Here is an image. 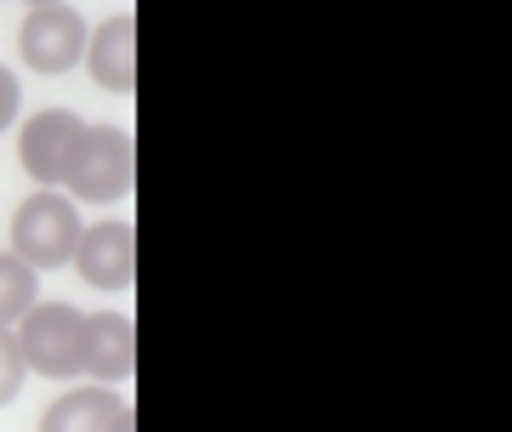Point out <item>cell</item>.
Masks as SVG:
<instances>
[{
  "label": "cell",
  "instance_id": "9c48e42d",
  "mask_svg": "<svg viewBox=\"0 0 512 432\" xmlns=\"http://www.w3.org/2000/svg\"><path fill=\"white\" fill-rule=\"evenodd\" d=\"M114 410H120V398H114V387H103V381H92V387H69V393L46 410L40 432H109Z\"/></svg>",
  "mask_w": 512,
  "mask_h": 432
},
{
  "label": "cell",
  "instance_id": "277c9868",
  "mask_svg": "<svg viewBox=\"0 0 512 432\" xmlns=\"http://www.w3.org/2000/svg\"><path fill=\"white\" fill-rule=\"evenodd\" d=\"M86 18L74 12L69 0H57V6H35L18 29V52L23 63L35 74H69L80 57H86Z\"/></svg>",
  "mask_w": 512,
  "mask_h": 432
},
{
  "label": "cell",
  "instance_id": "ba28073f",
  "mask_svg": "<svg viewBox=\"0 0 512 432\" xmlns=\"http://www.w3.org/2000/svg\"><path fill=\"white\" fill-rule=\"evenodd\" d=\"M86 63H92L97 86H109V91L126 97V91L137 86V18L120 12V18L103 23V29L86 40Z\"/></svg>",
  "mask_w": 512,
  "mask_h": 432
},
{
  "label": "cell",
  "instance_id": "5bb4252c",
  "mask_svg": "<svg viewBox=\"0 0 512 432\" xmlns=\"http://www.w3.org/2000/svg\"><path fill=\"white\" fill-rule=\"evenodd\" d=\"M35 6H57V0H35Z\"/></svg>",
  "mask_w": 512,
  "mask_h": 432
},
{
  "label": "cell",
  "instance_id": "52a82bcc",
  "mask_svg": "<svg viewBox=\"0 0 512 432\" xmlns=\"http://www.w3.org/2000/svg\"><path fill=\"white\" fill-rule=\"evenodd\" d=\"M137 370V324L126 313H92L80 330V376L120 387Z\"/></svg>",
  "mask_w": 512,
  "mask_h": 432
},
{
  "label": "cell",
  "instance_id": "4fadbf2b",
  "mask_svg": "<svg viewBox=\"0 0 512 432\" xmlns=\"http://www.w3.org/2000/svg\"><path fill=\"white\" fill-rule=\"evenodd\" d=\"M109 432H137V410H131V404H120V410H114V427Z\"/></svg>",
  "mask_w": 512,
  "mask_h": 432
},
{
  "label": "cell",
  "instance_id": "7a4b0ae2",
  "mask_svg": "<svg viewBox=\"0 0 512 432\" xmlns=\"http://www.w3.org/2000/svg\"><path fill=\"white\" fill-rule=\"evenodd\" d=\"M80 330H86V313H74L69 302H35L18 319L23 370H35L46 381H74L80 376Z\"/></svg>",
  "mask_w": 512,
  "mask_h": 432
},
{
  "label": "cell",
  "instance_id": "7c38bea8",
  "mask_svg": "<svg viewBox=\"0 0 512 432\" xmlns=\"http://www.w3.org/2000/svg\"><path fill=\"white\" fill-rule=\"evenodd\" d=\"M18 120V80H12V69H0V131Z\"/></svg>",
  "mask_w": 512,
  "mask_h": 432
},
{
  "label": "cell",
  "instance_id": "3957f363",
  "mask_svg": "<svg viewBox=\"0 0 512 432\" xmlns=\"http://www.w3.org/2000/svg\"><path fill=\"white\" fill-rule=\"evenodd\" d=\"M74 245H80V211H74L69 194H35L18 205V216H12V256H23L35 273L74 262Z\"/></svg>",
  "mask_w": 512,
  "mask_h": 432
},
{
  "label": "cell",
  "instance_id": "8fae6325",
  "mask_svg": "<svg viewBox=\"0 0 512 432\" xmlns=\"http://www.w3.org/2000/svg\"><path fill=\"white\" fill-rule=\"evenodd\" d=\"M23 387V353H18V336L0 330V404H12Z\"/></svg>",
  "mask_w": 512,
  "mask_h": 432
},
{
  "label": "cell",
  "instance_id": "8992f818",
  "mask_svg": "<svg viewBox=\"0 0 512 432\" xmlns=\"http://www.w3.org/2000/svg\"><path fill=\"white\" fill-rule=\"evenodd\" d=\"M86 137V120L69 114V108H46L23 126V143H18V160L35 182H63L74 165V148Z\"/></svg>",
  "mask_w": 512,
  "mask_h": 432
},
{
  "label": "cell",
  "instance_id": "5b68a950",
  "mask_svg": "<svg viewBox=\"0 0 512 432\" xmlns=\"http://www.w3.org/2000/svg\"><path fill=\"white\" fill-rule=\"evenodd\" d=\"M74 268H80V279L92 290H131V279H137V228H131V222L80 228Z\"/></svg>",
  "mask_w": 512,
  "mask_h": 432
},
{
  "label": "cell",
  "instance_id": "30bf717a",
  "mask_svg": "<svg viewBox=\"0 0 512 432\" xmlns=\"http://www.w3.org/2000/svg\"><path fill=\"white\" fill-rule=\"evenodd\" d=\"M40 302V273L23 256H0V330H18V319Z\"/></svg>",
  "mask_w": 512,
  "mask_h": 432
},
{
  "label": "cell",
  "instance_id": "6da1fadb",
  "mask_svg": "<svg viewBox=\"0 0 512 432\" xmlns=\"http://www.w3.org/2000/svg\"><path fill=\"white\" fill-rule=\"evenodd\" d=\"M63 182H69V199H86V205L126 199L131 182H137V148H131V137L120 126H86Z\"/></svg>",
  "mask_w": 512,
  "mask_h": 432
}]
</instances>
